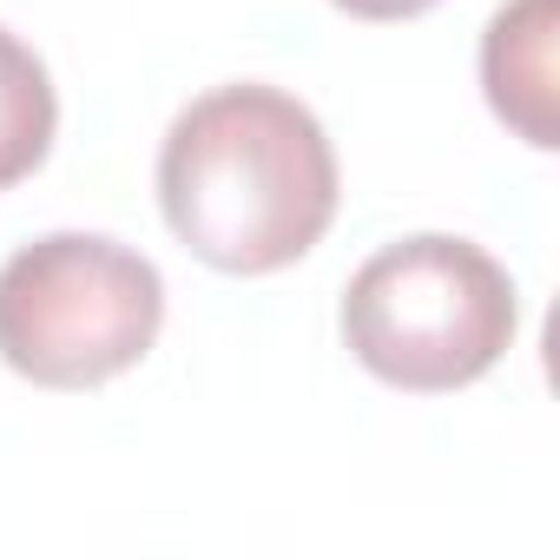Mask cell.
<instances>
[{
	"mask_svg": "<svg viewBox=\"0 0 560 560\" xmlns=\"http://www.w3.org/2000/svg\"><path fill=\"white\" fill-rule=\"evenodd\" d=\"M159 205L172 237L211 270L270 277L298 264L337 218L330 132L277 86H211L159 145Z\"/></svg>",
	"mask_w": 560,
	"mask_h": 560,
	"instance_id": "obj_1",
	"label": "cell"
},
{
	"mask_svg": "<svg viewBox=\"0 0 560 560\" xmlns=\"http://www.w3.org/2000/svg\"><path fill=\"white\" fill-rule=\"evenodd\" d=\"M521 330V298L501 257L468 237L416 231L383 244L343 291L350 357L409 396L481 383Z\"/></svg>",
	"mask_w": 560,
	"mask_h": 560,
	"instance_id": "obj_2",
	"label": "cell"
},
{
	"mask_svg": "<svg viewBox=\"0 0 560 560\" xmlns=\"http://www.w3.org/2000/svg\"><path fill=\"white\" fill-rule=\"evenodd\" d=\"M165 324V277L100 231H54L0 264V363L40 389L126 376Z\"/></svg>",
	"mask_w": 560,
	"mask_h": 560,
	"instance_id": "obj_3",
	"label": "cell"
},
{
	"mask_svg": "<svg viewBox=\"0 0 560 560\" xmlns=\"http://www.w3.org/2000/svg\"><path fill=\"white\" fill-rule=\"evenodd\" d=\"M560 47V0H508L481 34V86L501 126H514L534 152L560 145V119H553V67Z\"/></svg>",
	"mask_w": 560,
	"mask_h": 560,
	"instance_id": "obj_4",
	"label": "cell"
},
{
	"mask_svg": "<svg viewBox=\"0 0 560 560\" xmlns=\"http://www.w3.org/2000/svg\"><path fill=\"white\" fill-rule=\"evenodd\" d=\"M54 132H60V100H54L47 60L0 27V191L47 165Z\"/></svg>",
	"mask_w": 560,
	"mask_h": 560,
	"instance_id": "obj_5",
	"label": "cell"
},
{
	"mask_svg": "<svg viewBox=\"0 0 560 560\" xmlns=\"http://www.w3.org/2000/svg\"><path fill=\"white\" fill-rule=\"evenodd\" d=\"M330 8H343L357 21H416V14L435 8V0H330Z\"/></svg>",
	"mask_w": 560,
	"mask_h": 560,
	"instance_id": "obj_6",
	"label": "cell"
}]
</instances>
